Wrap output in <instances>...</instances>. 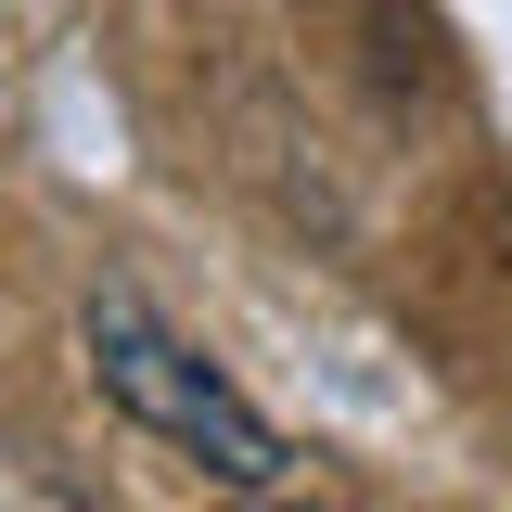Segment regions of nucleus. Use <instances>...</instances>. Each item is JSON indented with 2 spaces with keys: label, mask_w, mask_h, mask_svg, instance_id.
<instances>
[{
  "label": "nucleus",
  "mask_w": 512,
  "mask_h": 512,
  "mask_svg": "<svg viewBox=\"0 0 512 512\" xmlns=\"http://www.w3.org/2000/svg\"><path fill=\"white\" fill-rule=\"evenodd\" d=\"M77 346H90V384H103V397H116L154 448L205 461L218 487H282V461H295V448H282V423H269L244 384H231V372L180 333V320L154 308V295L103 282V295L77 308Z\"/></svg>",
  "instance_id": "f257e3e1"
}]
</instances>
